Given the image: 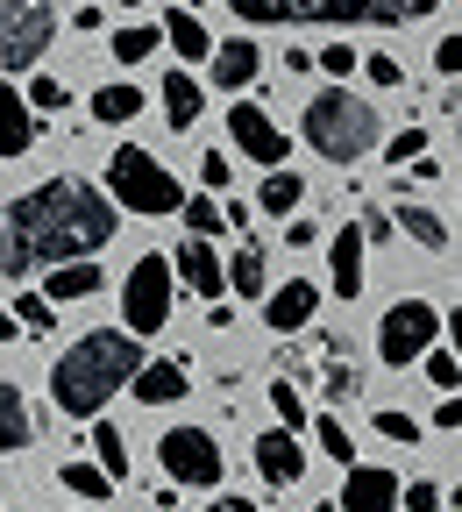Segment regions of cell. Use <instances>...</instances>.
Wrapping results in <instances>:
<instances>
[{"mask_svg":"<svg viewBox=\"0 0 462 512\" xmlns=\"http://www.w3.org/2000/svg\"><path fill=\"white\" fill-rule=\"evenodd\" d=\"M434 72H441V79H462V36H441V50H434Z\"/></svg>","mask_w":462,"mask_h":512,"instance_id":"42","label":"cell"},{"mask_svg":"<svg viewBox=\"0 0 462 512\" xmlns=\"http://www.w3.org/2000/svg\"><path fill=\"white\" fill-rule=\"evenodd\" d=\"M434 427H448V434H455V427H462V392H448V399H441V406H434Z\"/></svg>","mask_w":462,"mask_h":512,"instance_id":"45","label":"cell"},{"mask_svg":"<svg viewBox=\"0 0 462 512\" xmlns=\"http://www.w3.org/2000/svg\"><path fill=\"white\" fill-rule=\"evenodd\" d=\"M121 228L114 200L86 178H43L22 200L0 207V278L22 271H57V264H86L93 249H107Z\"/></svg>","mask_w":462,"mask_h":512,"instance_id":"1","label":"cell"},{"mask_svg":"<svg viewBox=\"0 0 462 512\" xmlns=\"http://www.w3.org/2000/svg\"><path fill=\"white\" fill-rule=\"evenodd\" d=\"M327 271H335V292L356 299L363 292V228L349 221L342 235H327Z\"/></svg>","mask_w":462,"mask_h":512,"instance_id":"15","label":"cell"},{"mask_svg":"<svg viewBox=\"0 0 462 512\" xmlns=\"http://www.w3.org/2000/svg\"><path fill=\"white\" fill-rule=\"evenodd\" d=\"M228 178H235V164H228L221 150H207V157H200V185H207V192H228Z\"/></svg>","mask_w":462,"mask_h":512,"instance_id":"41","label":"cell"},{"mask_svg":"<svg viewBox=\"0 0 462 512\" xmlns=\"http://www.w3.org/2000/svg\"><path fill=\"white\" fill-rule=\"evenodd\" d=\"M178 214H185V228L200 235V242H207V235H221V228H235V221H228V207L214 200V192H192V200H185Z\"/></svg>","mask_w":462,"mask_h":512,"instance_id":"28","label":"cell"},{"mask_svg":"<svg viewBox=\"0 0 462 512\" xmlns=\"http://www.w3.org/2000/svg\"><path fill=\"white\" fill-rule=\"evenodd\" d=\"M228 292H242V299H271V278H263V249H256V242H242V249L228 256Z\"/></svg>","mask_w":462,"mask_h":512,"instance_id":"25","label":"cell"},{"mask_svg":"<svg viewBox=\"0 0 462 512\" xmlns=\"http://www.w3.org/2000/svg\"><path fill=\"white\" fill-rule=\"evenodd\" d=\"M455 136H462V114H455Z\"/></svg>","mask_w":462,"mask_h":512,"instance_id":"53","label":"cell"},{"mask_svg":"<svg viewBox=\"0 0 462 512\" xmlns=\"http://www.w3.org/2000/svg\"><path fill=\"white\" fill-rule=\"evenodd\" d=\"M299 200H306V185H299V178H292L285 164H278L271 178H263V192H256V207H263V214H292Z\"/></svg>","mask_w":462,"mask_h":512,"instance_id":"29","label":"cell"},{"mask_svg":"<svg viewBox=\"0 0 462 512\" xmlns=\"http://www.w3.org/2000/svg\"><path fill=\"white\" fill-rule=\"evenodd\" d=\"M391 228H399V221H391V214H370V221H363V242H384Z\"/></svg>","mask_w":462,"mask_h":512,"instance_id":"46","label":"cell"},{"mask_svg":"<svg viewBox=\"0 0 462 512\" xmlns=\"http://www.w3.org/2000/svg\"><path fill=\"white\" fill-rule=\"evenodd\" d=\"M391 221H399L420 249H448V228H441V214H434V207H413V200H406V207H391Z\"/></svg>","mask_w":462,"mask_h":512,"instance_id":"27","label":"cell"},{"mask_svg":"<svg viewBox=\"0 0 462 512\" xmlns=\"http://www.w3.org/2000/svg\"><path fill=\"white\" fill-rule=\"evenodd\" d=\"M50 320H57V306H50L43 292H22V299H15V328H22V335H50Z\"/></svg>","mask_w":462,"mask_h":512,"instance_id":"32","label":"cell"},{"mask_svg":"<svg viewBox=\"0 0 462 512\" xmlns=\"http://www.w3.org/2000/svg\"><path fill=\"white\" fill-rule=\"evenodd\" d=\"M356 392H363V377H356V363H342V356H335V363H327V399H335V406H349Z\"/></svg>","mask_w":462,"mask_h":512,"instance_id":"35","label":"cell"},{"mask_svg":"<svg viewBox=\"0 0 462 512\" xmlns=\"http://www.w3.org/2000/svg\"><path fill=\"white\" fill-rule=\"evenodd\" d=\"M434 335H441V313H434L427 299L384 306V320H377V363H384V370H413V363L434 349Z\"/></svg>","mask_w":462,"mask_h":512,"instance_id":"7","label":"cell"},{"mask_svg":"<svg viewBox=\"0 0 462 512\" xmlns=\"http://www.w3.org/2000/svg\"><path fill=\"white\" fill-rule=\"evenodd\" d=\"M207 512H256V498H214Z\"/></svg>","mask_w":462,"mask_h":512,"instance_id":"48","label":"cell"},{"mask_svg":"<svg viewBox=\"0 0 462 512\" xmlns=\"http://www.w3.org/2000/svg\"><path fill=\"white\" fill-rule=\"evenodd\" d=\"M50 43H57V8L50 0H8V22H0V72L8 79L36 72Z\"/></svg>","mask_w":462,"mask_h":512,"instance_id":"8","label":"cell"},{"mask_svg":"<svg viewBox=\"0 0 462 512\" xmlns=\"http://www.w3.org/2000/svg\"><path fill=\"white\" fill-rule=\"evenodd\" d=\"M121 8H143V0H121Z\"/></svg>","mask_w":462,"mask_h":512,"instance_id":"50","label":"cell"},{"mask_svg":"<svg viewBox=\"0 0 462 512\" xmlns=\"http://www.w3.org/2000/svg\"><path fill=\"white\" fill-rule=\"evenodd\" d=\"M306 143L320 150V157H335V164H356V157H370L377 150V107L370 100H356L349 86H327V93H313L306 100Z\"/></svg>","mask_w":462,"mask_h":512,"instance_id":"4","label":"cell"},{"mask_svg":"<svg viewBox=\"0 0 462 512\" xmlns=\"http://www.w3.org/2000/svg\"><path fill=\"white\" fill-rule=\"evenodd\" d=\"M427 157V128H406V136H391V164H399V171H413Z\"/></svg>","mask_w":462,"mask_h":512,"instance_id":"36","label":"cell"},{"mask_svg":"<svg viewBox=\"0 0 462 512\" xmlns=\"http://www.w3.org/2000/svg\"><path fill=\"white\" fill-rule=\"evenodd\" d=\"M29 143H36L29 93H15V79H0V157H22Z\"/></svg>","mask_w":462,"mask_h":512,"instance_id":"17","label":"cell"},{"mask_svg":"<svg viewBox=\"0 0 462 512\" xmlns=\"http://www.w3.org/2000/svg\"><path fill=\"white\" fill-rule=\"evenodd\" d=\"M256 470H263V484H299V477H306V448H299V434H292V427L256 434Z\"/></svg>","mask_w":462,"mask_h":512,"instance_id":"13","label":"cell"},{"mask_svg":"<svg viewBox=\"0 0 462 512\" xmlns=\"http://www.w3.org/2000/svg\"><path fill=\"white\" fill-rule=\"evenodd\" d=\"M285 242H292V249H313V242H320V221L292 214V221H285Z\"/></svg>","mask_w":462,"mask_h":512,"instance_id":"44","label":"cell"},{"mask_svg":"<svg viewBox=\"0 0 462 512\" xmlns=\"http://www.w3.org/2000/svg\"><path fill=\"white\" fill-rule=\"evenodd\" d=\"M164 43H171L185 64H214V36H207V22H200V15H185V8L164 15Z\"/></svg>","mask_w":462,"mask_h":512,"instance_id":"19","label":"cell"},{"mask_svg":"<svg viewBox=\"0 0 462 512\" xmlns=\"http://www.w3.org/2000/svg\"><path fill=\"white\" fill-rule=\"evenodd\" d=\"M93 463H100V470H107L114 484L128 477V434H121V427H107V420L93 427Z\"/></svg>","mask_w":462,"mask_h":512,"instance_id":"30","label":"cell"},{"mask_svg":"<svg viewBox=\"0 0 462 512\" xmlns=\"http://www.w3.org/2000/svg\"><path fill=\"white\" fill-rule=\"evenodd\" d=\"M313 441H320V456H335L342 470L356 463V441H349V427H342L335 413H320V420H313Z\"/></svg>","mask_w":462,"mask_h":512,"instance_id":"31","label":"cell"},{"mask_svg":"<svg viewBox=\"0 0 462 512\" xmlns=\"http://www.w3.org/2000/svg\"><path fill=\"white\" fill-rule=\"evenodd\" d=\"M0 22H8V0H0Z\"/></svg>","mask_w":462,"mask_h":512,"instance_id":"51","label":"cell"},{"mask_svg":"<svg viewBox=\"0 0 462 512\" xmlns=\"http://www.w3.org/2000/svg\"><path fill=\"white\" fill-rule=\"evenodd\" d=\"M377 434H384V441H420V420L399 413V406H384V413H377Z\"/></svg>","mask_w":462,"mask_h":512,"instance_id":"37","label":"cell"},{"mask_svg":"<svg viewBox=\"0 0 462 512\" xmlns=\"http://www.w3.org/2000/svg\"><path fill=\"white\" fill-rule=\"evenodd\" d=\"M143 107H150V100L136 93V79H114V86H100V93H93V121H100V128H121V121H136Z\"/></svg>","mask_w":462,"mask_h":512,"instance_id":"22","label":"cell"},{"mask_svg":"<svg viewBox=\"0 0 462 512\" xmlns=\"http://www.w3.org/2000/svg\"><path fill=\"white\" fill-rule=\"evenodd\" d=\"M143 335H128V328H93L79 335L72 349H64L50 363V399L64 420H100L114 392H128V384L143 377Z\"/></svg>","mask_w":462,"mask_h":512,"instance_id":"2","label":"cell"},{"mask_svg":"<svg viewBox=\"0 0 462 512\" xmlns=\"http://www.w3.org/2000/svg\"><path fill=\"white\" fill-rule=\"evenodd\" d=\"M363 79H370V86H384V93H391V86H406V72H399V57H384V50H377V57L363 64Z\"/></svg>","mask_w":462,"mask_h":512,"instance_id":"40","label":"cell"},{"mask_svg":"<svg viewBox=\"0 0 462 512\" xmlns=\"http://www.w3.org/2000/svg\"><path fill=\"white\" fill-rule=\"evenodd\" d=\"M57 484H64V491H72L79 505H100V498L114 491V477H107L100 463H64V470H57Z\"/></svg>","mask_w":462,"mask_h":512,"instance_id":"26","label":"cell"},{"mask_svg":"<svg viewBox=\"0 0 462 512\" xmlns=\"http://www.w3.org/2000/svg\"><path fill=\"white\" fill-rule=\"evenodd\" d=\"M271 413H278V427H292V434L313 420V413H306V399H299V384H271Z\"/></svg>","mask_w":462,"mask_h":512,"instance_id":"33","label":"cell"},{"mask_svg":"<svg viewBox=\"0 0 462 512\" xmlns=\"http://www.w3.org/2000/svg\"><path fill=\"white\" fill-rule=\"evenodd\" d=\"M399 477L391 470H377V463H349V477H342V512H399Z\"/></svg>","mask_w":462,"mask_h":512,"instance_id":"11","label":"cell"},{"mask_svg":"<svg viewBox=\"0 0 462 512\" xmlns=\"http://www.w3.org/2000/svg\"><path fill=\"white\" fill-rule=\"evenodd\" d=\"M320 72H327V79H349V72H356V43H327V50H320Z\"/></svg>","mask_w":462,"mask_h":512,"instance_id":"39","label":"cell"},{"mask_svg":"<svg viewBox=\"0 0 462 512\" xmlns=\"http://www.w3.org/2000/svg\"><path fill=\"white\" fill-rule=\"evenodd\" d=\"M420 363H427V384H441V399H448V392H462V356H441V349H427Z\"/></svg>","mask_w":462,"mask_h":512,"instance_id":"34","label":"cell"},{"mask_svg":"<svg viewBox=\"0 0 462 512\" xmlns=\"http://www.w3.org/2000/svg\"><path fill=\"white\" fill-rule=\"evenodd\" d=\"M399 505H406V512H441L448 498H441V484H427V477H413V491H399Z\"/></svg>","mask_w":462,"mask_h":512,"instance_id":"38","label":"cell"},{"mask_svg":"<svg viewBox=\"0 0 462 512\" xmlns=\"http://www.w3.org/2000/svg\"><path fill=\"white\" fill-rule=\"evenodd\" d=\"M221 8L249 29H406L427 22L441 0H221Z\"/></svg>","mask_w":462,"mask_h":512,"instance_id":"3","label":"cell"},{"mask_svg":"<svg viewBox=\"0 0 462 512\" xmlns=\"http://www.w3.org/2000/svg\"><path fill=\"white\" fill-rule=\"evenodd\" d=\"M107 50H114L121 72H136V64H143L150 50H164V29H150V22H121V29L107 36Z\"/></svg>","mask_w":462,"mask_h":512,"instance_id":"23","label":"cell"},{"mask_svg":"<svg viewBox=\"0 0 462 512\" xmlns=\"http://www.w3.org/2000/svg\"><path fill=\"white\" fill-rule=\"evenodd\" d=\"M256 72H263L256 43H214V86H221V93H249Z\"/></svg>","mask_w":462,"mask_h":512,"instance_id":"18","label":"cell"},{"mask_svg":"<svg viewBox=\"0 0 462 512\" xmlns=\"http://www.w3.org/2000/svg\"><path fill=\"white\" fill-rule=\"evenodd\" d=\"M441 335H448V342H455V356H462V306H455V313H441Z\"/></svg>","mask_w":462,"mask_h":512,"instance_id":"47","label":"cell"},{"mask_svg":"<svg viewBox=\"0 0 462 512\" xmlns=\"http://www.w3.org/2000/svg\"><path fill=\"white\" fill-rule=\"evenodd\" d=\"M171 292H178L171 256H136L128 278H121V328L128 335H157L171 320Z\"/></svg>","mask_w":462,"mask_h":512,"instance_id":"6","label":"cell"},{"mask_svg":"<svg viewBox=\"0 0 462 512\" xmlns=\"http://www.w3.org/2000/svg\"><path fill=\"white\" fill-rule=\"evenodd\" d=\"M157 100H164V121L178 128V136H185V128H192V121L207 114V93H200V79H192V72H171Z\"/></svg>","mask_w":462,"mask_h":512,"instance_id":"20","label":"cell"},{"mask_svg":"<svg viewBox=\"0 0 462 512\" xmlns=\"http://www.w3.org/2000/svg\"><path fill=\"white\" fill-rule=\"evenodd\" d=\"M228 136H235V150L249 157V164H263V171H278L285 157H292V143H285V128L263 114L256 100H235L228 107Z\"/></svg>","mask_w":462,"mask_h":512,"instance_id":"10","label":"cell"},{"mask_svg":"<svg viewBox=\"0 0 462 512\" xmlns=\"http://www.w3.org/2000/svg\"><path fill=\"white\" fill-rule=\"evenodd\" d=\"M107 200L128 207V214H143V221H157V214H178V207H185V185H178L143 143H121V150L107 157Z\"/></svg>","mask_w":462,"mask_h":512,"instance_id":"5","label":"cell"},{"mask_svg":"<svg viewBox=\"0 0 462 512\" xmlns=\"http://www.w3.org/2000/svg\"><path fill=\"white\" fill-rule=\"evenodd\" d=\"M313 313H320V292H313L306 278H292V285H278L271 299H263V320H271L278 335H299V328H306Z\"/></svg>","mask_w":462,"mask_h":512,"instance_id":"14","label":"cell"},{"mask_svg":"<svg viewBox=\"0 0 462 512\" xmlns=\"http://www.w3.org/2000/svg\"><path fill=\"white\" fill-rule=\"evenodd\" d=\"M192 370H185V356H164V363H143V377L128 384V392H136L143 406H171V399H185L192 384H185Z\"/></svg>","mask_w":462,"mask_h":512,"instance_id":"16","label":"cell"},{"mask_svg":"<svg viewBox=\"0 0 462 512\" xmlns=\"http://www.w3.org/2000/svg\"><path fill=\"white\" fill-rule=\"evenodd\" d=\"M29 107L57 114V107H64V86H57V79H29Z\"/></svg>","mask_w":462,"mask_h":512,"instance_id":"43","label":"cell"},{"mask_svg":"<svg viewBox=\"0 0 462 512\" xmlns=\"http://www.w3.org/2000/svg\"><path fill=\"white\" fill-rule=\"evenodd\" d=\"M107 278H100V264L86 256V264H57V271H43V299L50 306H64V299H93Z\"/></svg>","mask_w":462,"mask_h":512,"instance_id":"21","label":"cell"},{"mask_svg":"<svg viewBox=\"0 0 462 512\" xmlns=\"http://www.w3.org/2000/svg\"><path fill=\"white\" fill-rule=\"evenodd\" d=\"M15 335H22V328H15V313H8V306H0V342H15Z\"/></svg>","mask_w":462,"mask_h":512,"instance_id":"49","label":"cell"},{"mask_svg":"<svg viewBox=\"0 0 462 512\" xmlns=\"http://www.w3.org/2000/svg\"><path fill=\"white\" fill-rule=\"evenodd\" d=\"M171 271L185 278V292H200V299H214V306H221V292H228V264H221V256H214L200 235H185V242H178Z\"/></svg>","mask_w":462,"mask_h":512,"instance_id":"12","label":"cell"},{"mask_svg":"<svg viewBox=\"0 0 462 512\" xmlns=\"http://www.w3.org/2000/svg\"><path fill=\"white\" fill-rule=\"evenodd\" d=\"M157 463L171 484H192V491H214L221 484V441L207 427H171L157 434Z\"/></svg>","mask_w":462,"mask_h":512,"instance_id":"9","label":"cell"},{"mask_svg":"<svg viewBox=\"0 0 462 512\" xmlns=\"http://www.w3.org/2000/svg\"><path fill=\"white\" fill-rule=\"evenodd\" d=\"M36 420H29V399L15 392V384H0V456H15V448H29Z\"/></svg>","mask_w":462,"mask_h":512,"instance_id":"24","label":"cell"},{"mask_svg":"<svg viewBox=\"0 0 462 512\" xmlns=\"http://www.w3.org/2000/svg\"><path fill=\"white\" fill-rule=\"evenodd\" d=\"M320 512H342V505H320Z\"/></svg>","mask_w":462,"mask_h":512,"instance_id":"52","label":"cell"}]
</instances>
